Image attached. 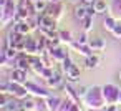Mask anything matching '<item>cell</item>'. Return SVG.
<instances>
[{"instance_id":"cell-23","label":"cell","mask_w":121,"mask_h":111,"mask_svg":"<svg viewBox=\"0 0 121 111\" xmlns=\"http://www.w3.org/2000/svg\"><path fill=\"white\" fill-rule=\"evenodd\" d=\"M33 111H48V104H47V101H43V99L35 101V108H33Z\"/></svg>"},{"instance_id":"cell-13","label":"cell","mask_w":121,"mask_h":111,"mask_svg":"<svg viewBox=\"0 0 121 111\" xmlns=\"http://www.w3.org/2000/svg\"><path fill=\"white\" fill-rule=\"evenodd\" d=\"M109 12L114 18H121V0H111Z\"/></svg>"},{"instance_id":"cell-10","label":"cell","mask_w":121,"mask_h":111,"mask_svg":"<svg viewBox=\"0 0 121 111\" xmlns=\"http://www.w3.org/2000/svg\"><path fill=\"white\" fill-rule=\"evenodd\" d=\"M25 88L27 90H30L33 94H37V96H43V98H50V93L45 90V88H40L38 85H35V83H25Z\"/></svg>"},{"instance_id":"cell-32","label":"cell","mask_w":121,"mask_h":111,"mask_svg":"<svg viewBox=\"0 0 121 111\" xmlns=\"http://www.w3.org/2000/svg\"><path fill=\"white\" fill-rule=\"evenodd\" d=\"M50 4H61V0H50Z\"/></svg>"},{"instance_id":"cell-1","label":"cell","mask_w":121,"mask_h":111,"mask_svg":"<svg viewBox=\"0 0 121 111\" xmlns=\"http://www.w3.org/2000/svg\"><path fill=\"white\" fill-rule=\"evenodd\" d=\"M104 101V96H103V88L101 86H93L88 90V94L85 96V103L90 106V108H99Z\"/></svg>"},{"instance_id":"cell-17","label":"cell","mask_w":121,"mask_h":111,"mask_svg":"<svg viewBox=\"0 0 121 111\" xmlns=\"http://www.w3.org/2000/svg\"><path fill=\"white\" fill-rule=\"evenodd\" d=\"M33 9H35V13H45L47 9H48V2L47 0H35Z\"/></svg>"},{"instance_id":"cell-21","label":"cell","mask_w":121,"mask_h":111,"mask_svg":"<svg viewBox=\"0 0 121 111\" xmlns=\"http://www.w3.org/2000/svg\"><path fill=\"white\" fill-rule=\"evenodd\" d=\"M18 109H22V103L17 99H10L5 106V111H18Z\"/></svg>"},{"instance_id":"cell-19","label":"cell","mask_w":121,"mask_h":111,"mask_svg":"<svg viewBox=\"0 0 121 111\" xmlns=\"http://www.w3.org/2000/svg\"><path fill=\"white\" fill-rule=\"evenodd\" d=\"M93 7H95L96 13H106L109 10V5L104 2V0H96V2L93 4Z\"/></svg>"},{"instance_id":"cell-30","label":"cell","mask_w":121,"mask_h":111,"mask_svg":"<svg viewBox=\"0 0 121 111\" xmlns=\"http://www.w3.org/2000/svg\"><path fill=\"white\" fill-rule=\"evenodd\" d=\"M81 2H83L85 5H93V4L96 2V0H81Z\"/></svg>"},{"instance_id":"cell-20","label":"cell","mask_w":121,"mask_h":111,"mask_svg":"<svg viewBox=\"0 0 121 111\" xmlns=\"http://www.w3.org/2000/svg\"><path fill=\"white\" fill-rule=\"evenodd\" d=\"M58 38H60V42H63V43H71L73 42V38H71V33L68 32V30H60L58 32Z\"/></svg>"},{"instance_id":"cell-2","label":"cell","mask_w":121,"mask_h":111,"mask_svg":"<svg viewBox=\"0 0 121 111\" xmlns=\"http://www.w3.org/2000/svg\"><path fill=\"white\" fill-rule=\"evenodd\" d=\"M61 63H63V71H65V75H66V80L71 81V83L78 81V78H80V70L76 68V65H75L68 56H66Z\"/></svg>"},{"instance_id":"cell-24","label":"cell","mask_w":121,"mask_h":111,"mask_svg":"<svg viewBox=\"0 0 121 111\" xmlns=\"http://www.w3.org/2000/svg\"><path fill=\"white\" fill-rule=\"evenodd\" d=\"M22 108H23V109H27V111H33V108H35V101L23 98V99H22Z\"/></svg>"},{"instance_id":"cell-3","label":"cell","mask_w":121,"mask_h":111,"mask_svg":"<svg viewBox=\"0 0 121 111\" xmlns=\"http://www.w3.org/2000/svg\"><path fill=\"white\" fill-rule=\"evenodd\" d=\"M119 93H121V90H118L114 85L103 86V96H104L106 103H109V104H116L119 101Z\"/></svg>"},{"instance_id":"cell-36","label":"cell","mask_w":121,"mask_h":111,"mask_svg":"<svg viewBox=\"0 0 121 111\" xmlns=\"http://www.w3.org/2000/svg\"><path fill=\"white\" fill-rule=\"evenodd\" d=\"M119 103H121V93H119Z\"/></svg>"},{"instance_id":"cell-26","label":"cell","mask_w":121,"mask_h":111,"mask_svg":"<svg viewBox=\"0 0 121 111\" xmlns=\"http://www.w3.org/2000/svg\"><path fill=\"white\" fill-rule=\"evenodd\" d=\"M111 35H113V38H116V40H121V22H118V25L113 28Z\"/></svg>"},{"instance_id":"cell-27","label":"cell","mask_w":121,"mask_h":111,"mask_svg":"<svg viewBox=\"0 0 121 111\" xmlns=\"http://www.w3.org/2000/svg\"><path fill=\"white\" fill-rule=\"evenodd\" d=\"M88 90H90V88H86V86H80V88L76 90V93H78V96H80V98H83V99H85V96L88 94Z\"/></svg>"},{"instance_id":"cell-34","label":"cell","mask_w":121,"mask_h":111,"mask_svg":"<svg viewBox=\"0 0 121 111\" xmlns=\"http://www.w3.org/2000/svg\"><path fill=\"white\" fill-rule=\"evenodd\" d=\"M68 2H71V4H76V5H78V2H80V0H68Z\"/></svg>"},{"instance_id":"cell-9","label":"cell","mask_w":121,"mask_h":111,"mask_svg":"<svg viewBox=\"0 0 121 111\" xmlns=\"http://www.w3.org/2000/svg\"><path fill=\"white\" fill-rule=\"evenodd\" d=\"M47 83H48V86H53V88L63 86V76H61V73L58 70H53V75H52V78L47 80Z\"/></svg>"},{"instance_id":"cell-15","label":"cell","mask_w":121,"mask_h":111,"mask_svg":"<svg viewBox=\"0 0 121 111\" xmlns=\"http://www.w3.org/2000/svg\"><path fill=\"white\" fill-rule=\"evenodd\" d=\"M118 25V18H114L113 15H108L104 20H103V28L106 32H113V28Z\"/></svg>"},{"instance_id":"cell-11","label":"cell","mask_w":121,"mask_h":111,"mask_svg":"<svg viewBox=\"0 0 121 111\" xmlns=\"http://www.w3.org/2000/svg\"><path fill=\"white\" fill-rule=\"evenodd\" d=\"M88 45H90V48H91L93 51H101V50H104V47H106V42H104L103 38L96 37V38H90Z\"/></svg>"},{"instance_id":"cell-25","label":"cell","mask_w":121,"mask_h":111,"mask_svg":"<svg viewBox=\"0 0 121 111\" xmlns=\"http://www.w3.org/2000/svg\"><path fill=\"white\" fill-rule=\"evenodd\" d=\"M65 91L68 93V96L73 99V101H78L80 99V96H78V93H76V90H73L71 86H65Z\"/></svg>"},{"instance_id":"cell-33","label":"cell","mask_w":121,"mask_h":111,"mask_svg":"<svg viewBox=\"0 0 121 111\" xmlns=\"http://www.w3.org/2000/svg\"><path fill=\"white\" fill-rule=\"evenodd\" d=\"M90 111H106V109H98V108H90Z\"/></svg>"},{"instance_id":"cell-22","label":"cell","mask_w":121,"mask_h":111,"mask_svg":"<svg viewBox=\"0 0 121 111\" xmlns=\"http://www.w3.org/2000/svg\"><path fill=\"white\" fill-rule=\"evenodd\" d=\"M81 23H83V30H85V33H88V32L93 28V17H86V18H83Z\"/></svg>"},{"instance_id":"cell-4","label":"cell","mask_w":121,"mask_h":111,"mask_svg":"<svg viewBox=\"0 0 121 111\" xmlns=\"http://www.w3.org/2000/svg\"><path fill=\"white\" fill-rule=\"evenodd\" d=\"M45 13L55 20H60L63 15V4H48V9Z\"/></svg>"},{"instance_id":"cell-12","label":"cell","mask_w":121,"mask_h":111,"mask_svg":"<svg viewBox=\"0 0 121 111\" xmlns=\"http://www.w3.org/2000/svg\"><path fill=\"white\" fill-rule=\"evenodd\" d=\"M73 15H75V18L76 20H83V18H86L88 17V12H86V5L85 4H78V5H75V10H73Z\"/></svg>"},{"instance_id":"cell-6","label":"cell","mask_w":121,"mask_h":111,"mask_svg":"<svg viewBox=\"0 0 121 111\" xmlns=\"http://www.w3.org/2000/svg\"><path fill=\"white\" fill-rule=\"evenodd\" d=\"M9 91L13 94V96H17V98H27V88H25V85H20V83H10V88H9Z\"/></svg>"},{"instance_id":"cell-31","label":"cell","mask_w":121,"mask_h":111,"mask_svg":"<svg viewBox=\"0 0 121 111\" xmlns=\"http://www.w3.org/2000/svg\"><path fill=\"white\" fill-rule=\"evenodd\" d=\"M106 111H116V106H114V104H111V106H109Z\"/></svg>"},{"instance_id":"cell-29","label":"cell","mask_w":121,"mask_h":111,"mask_svg":"<svg viewBox=\"0 0 121 111\" xmlns=\"http://www.w3.org/2000/svg\"><path fill=\"white\" fill-rule=\"evenodd\" d=\"M70 111H80V106H78V104H73V103H71V106H70Z\"/></svg>"},{"instance_id":"cell-16","label":"cell","mask_w":121,"mask_h":111,"mask_svg":"<svg viewBox=\"0 0 121 111\" xmlns=\"http://www.w3.org/2000/svg\"><path fill=\"white\" fill-rule=\"evenodd\" d=\"M61 103H63V101H61L58 96H50L48 101H47V104H48V111H58L60 106H61Z\"/></svg>"},{"instance_id":"cell-37","label":"cell","mask_w":121,"mask_h":111,"mask_svg":"<svg viewBox=\"0 0 121 111\" xmlns=\"http://www.w3.org/2000/svg\"><path fill=\"white\" fill-rule=\"evenodd\" d=\"M32 2H35V0H32Z\"/></svg>"},{"instance_id":"cell-28","label":"cell","mask_w":121,"mask_h":111,"mask_svg":"<svg viewBox=\"0 0 121 111\" xmlns=\"http://www.w3.org/2000/svg\"><path fill=\"white\" fill-rule=\"evenodd\" d=\"M76 42H78L80 45H88V42H90V40H88V37H86V33H81V35L78 37V40H76Z\"/></svg>"},{"instance_id":"cell-5","label":"cell","mask_w":121,"mask_h":111,"mask_svg":"<svg viewBox=\"0 0 121 111\" xmlns=\"http://www.w3.org/2000/svg\"><path fill=\"white\" fill-rule=\"evenodd\" d=\"M47 51H48V56H50L53 61H63V60L68 56V53H66L63 48H60V47L50 48V50H47Z\"/></svg>"},{"instance_id":"cell-7","label":"cell","mask_w":121,"mask_h":111,"mask_svg":"<svg viewBox=\"0 0 121 111\" xmlns=\"http://www.w3.org/2000/svg\"><path fill=\"white\" fill-rule=\"evenodd\" d=\"M12 81L13 83H20V85H25L27 83V71L25 70H20V68H15L10 75Z\"/></svg>"},{"instance_id":"cell-18","label":"cell","mask_w":121,"mask_h":111,"mask_svg":"<svg viewBox=\"0 0 121 111\" xmlns=\"http://www.w3.org/2000/svg\"><path fill=\"white\" fill-rule=\"evenodd\" d=\"M85 65H86V68H88V70L98 68V65H99V56H98V55H90V56H86Z\"/></svg>"},{"instance_id":"cell-35","label":"cell","mask_w":121,"mask_h":111,"mask_svg":"<svg viewBox=\"0 0 121 111\" xmlns=\"http://www.w3.org/2000/svg\"><path fill=\"white\" fill-rule=\"evenodd\" d=\"M118 80H119V83H121V71H119V75H118Z\"/></svg>"},{"instance_id":"cell-8","label":"cell","mask_w":121,"mask_h":111,"mask_svg":"<svg viewBox=\"0 0 121 111\" xmlns=\"http://www.w3.org/2000/svg\"><path fill=\"white\" fill-rule=\"evenodd\" d=\"M25 51L28 55H37L38 53V40L27 37L25 38Z\"/></svg>"},{"instance_id":"cell-14","label":"cell","mask_w":121,"mask_h":111,"mask_svg":"<svg viewBox=\"0 0 121 111\" xmlns=\"http://www.w3.org/2000/svg\"><path fill=\"white\" fill-rule=\"evenodd\" d=\"M13 30H17V32H18V33H22V35H27V33L32 30V25H30V22H28V20H23V22L15 23Z\"/></svg>"}]
</instances>
